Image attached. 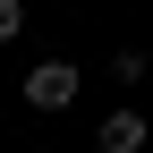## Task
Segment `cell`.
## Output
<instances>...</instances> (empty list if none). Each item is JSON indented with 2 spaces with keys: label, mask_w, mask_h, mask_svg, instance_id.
I'll return each instance as SVG.
<instances>
[{
  "label": "cell",
  "mask_w": 153,
  "mask_h": 153,
  "mask_svg": "<svg viewBox=\"0 0 153 153\" xmlns=\"http://www.w3.org/2000/svg\"><path fill=\"white\" fill-rule=\"evenodd\" d=\"M26 102H34V111H68V102H76V68H68V60H43V68L26 76Z\"/></svg>",
  "instance_id": "obj_1"
},
{
  "label": "cell",
  "mask_w": 153,
  "mask_h": 153,
  "mask_svg": "<svg viewBox=\"0 0 153 153\" xmlns=\"http://www.w3.org/2000/svg\"><path fill=\"white\" fill-rule=\"evenodd\" d=\"M145 145V111H111L102 119V153H136Z\"/></svg>",
  "instance_id": "obj_2"
},
{
  "label": "cell",
  "mask_w": 153,
  "mask_h": 153,
  "mask_svg": "<svg viewBox=\"0 0 153 153\" xmlns=\"http://www.w3.org/2000/svg\"><path fill=\"white\" fill-rule=\"evenodd\" d=\"M26 34V0H0V43H17Z\"/></svg>",
  "instance_id": "obj_3"
}]
</instances>
